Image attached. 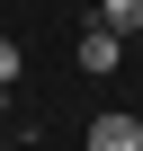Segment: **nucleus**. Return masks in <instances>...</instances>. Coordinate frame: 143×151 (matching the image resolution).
I'll list each match as a JSON object with an SVG mask.
<instances>
[{"mask_svg": "<svg viewBox=\"0 0 143 151\" xmlns=\"http://www.w3.org/2000/svg\"><path fill=\"white\" fill-rule=\"evenodd\" d=\"M90 142H98V151H143V116H125V107H116V116H98V124H90Z\"/></svg>", "mask_w": 143, "mask_h": 151, "instance_id": "2", "label": "nucleus"}, {"mask_svg": "<svg viewBox=\"0 0 143 151\" xmlns=\"http://www.w3.org/2000/svg\"><path fill=\"white\" fill-rule=\"evenodd\" d=\"M9 80H18V45L0 36V89H9Z\"/></svg>", "mask_w": 143, "mask_h": 151, "instance_id": "4", "label": "nucleus"}, {"mask_svg": "<svg viewBox=\"0 0 143 151\" xmlns=\"http://www.w3.org/2000/svg\"><path fill=\"white\" fill-rule=\"evenodd\" d=\"M0 124H9V89H0Z\"/></svg>", "mask_w": 143, "mask_h": 151, "instance_id": "5", "label": "nucleus"}, {"mask_svg": "<svg viewBox=\"0 0 143 151\" xmlns=\"http://www.w3.org/2000/svg\"><path fill=\"white\" fill-rule=\"evenodd\" d=\"M72 53H81V71H98V80H107V71L125 62V36H116L107 18H90V27H81V45H72Z\"/></svg>", "mask_w": 143, "mask_h": 151, "instance_id": "1", "label": "nucleus"}, {"mask_svg": "<svg viewBox=\"0 0 143 151\" xmlns=\"http://www.w3.org/2000/svg\"><path fill=\"white\" fill-rule=\"evenodd\" d=\"M98 18H107L116 36H143V0H98Z\"/></svg>", "mask_w": 143, "mask_h": 151, "instance_id": "3", "label": "nucleus"}]
</instances>
